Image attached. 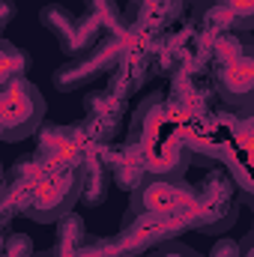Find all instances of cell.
I'll list each match as a JSON object with an SVG mask.
<instances>
[{
	"label": "cell",
	"instance_id": "obj_11",
	"mask_svg": "<svg viewBox=\"0 0 254 257\" xmlns=\"http://www.w3.org/2000/svg\"><path fill=\"white\" fill-rule=\"evenodd\" d=\"M0 75H3V81H9V78H21L27 69H30V54L27 51H18L9 39H3V45H0Z\"/></svg>",
	"mask_w": 254,
	"mask_h": 257
},
{
	"label": "cell",
	"instance_id": "obj_9",
	"mask_svg": "<svg viewBox=\"0 0 254 257\" xmlns=\"http://www.w3.org/2000/svg\"><path fill=\"white\" fill-rule=\"evenodd\" d=\"M81 171H84V197L81 200L90 203V206L102 203L105 200V192H108V174H105L102 162L93 159V156H87L84 165H81Z\"/></svg>",
	"mask_w": 254,
	"mask_h": 257
},
{
	"label": "cell",
	"instance_id": "obj_7",
	"mask_svg": "<svg viewBox=\"0 0 254 257\" xmlns=\"http://www.w3.org/2000/svg\"><path fill=\"white\" fill-rule=\"evenodd\" d=\"M215 90L218 96L233 108L254 105V54L236 60V63L215 66Z\"/></svg>",
	"mask_w": 254,
	"mask_h": 257
},
{
	"label": "cell",
	"instance_id": "obj_4",
	"mask_svg": "<svg viewBox=\"0 0 254 257\" xmlns=\"http://www.w3.org/2000/svg\"><path fill=\"white\" fill-rule=\"evenodd\" d=\"M45 120V99L42 93L21 75L9 78L0 87V138L3 141H24Z\"/></svg>",
	"mask_w": 254,
	"mask_h": 257
},
{
	"label": "cell",
	"instance_id": "obj_14",
	"mask_svg": "<svg viewBox=\"0 0 254 257\" xmlns=\"http://www.w3.org/2000/svg\"><path fill=\"white\" fill-rule=\"evenodd\" d=\"M150 257H200V254H194V251H191V248H186V245L168 242V245H162L156 254H150Z\"/></svg>",
	"mask_w": 254,
	"mask_h": 257
},
{
	"label": "cell",
	"instance_id": "obj_12",
	"mask_svg": "<svg viewBox=\"0 0 254 257\" xmlns=\"http://www.w3.org/2000/svg\"><path fill=\"white\" fill-rule=\"evenodd\" d=\"M84 6L96 15H105V18L117 21V0H84Z\"/></svg>",
	"mask_w": 254,
	"mask_h": 257
},
{
	"label": "cell",
	"instance_id": "obj_5",
	"mask_svg": "<svg viewBox=\"0 0 254 257\" xmlns=\"http://www.w3.org/2000/svg\"><path fill=\"white\" fill-rule=\"evenodd\" d=\"M197 203H200V218H197L200 233H221L239 215L233 180L224 171H212L203 180V186H197Z\"/></svg>",
	"mask_w": 254,
	"mask_h": 257
},
{
	"label": "cell",
	"instance_id": "obj_6",
	"mask_svg": "<svg viewBox=\"0 0 254 257\" xmlns=\"http://www.w3.org/2000/svg\"><path fill=\"white\" fill-rule=\"evenodd\" d=\"M123 60V45H120V36L117 33H108L90 54L84 57H75L66 66H60L54 72V87L60 93H69V90H78L84 84H90L96 75H105L111 66H117Z\"/></svg>",
	"mask_w": 254,
	"mask_h": 257
},
{
	"label": "cell",
	"instance_id": "obj_10",
	"mask_svg": "<svg viewBox=\"0 0 254 257\" xmlns=\"http://www.w3.org/2000/svg\"><path fill=\"white\" fill-rule=\"evenodd\" d=\"M84 221L78 215H66L60 218V227H57V257H75L84 245Z\"/></svg>",
	"mask_w": 254,
	"mask_h": 257
},
{
	"label": "cell",
	"instance_id": "obj_16",
	"mask_svg": "<svg viewBox=\"0 0 254 257\" xmlns=\"http://www.w3.org/2000/svg\"><path fill=\"white\" fill-rule=\"evenodd\" d=\"M9 18H12V3H9V0H3V27L9 24Z\"/></svg>",
	"mask_w": 254,
	"mask_h": 257
},
{
	"label": "cell",
	"instance_id": "obj_2",
	"mask_svg": "<svg viewBox=\"0 0 254 257\" xmlns=\"http://www.w3.org/2000/svg\"><path fill=\"white\" fill-rule=\"evenodd\" d=\"M84 197V171L78 168H48L39 171L27 189L24 215L36 221H57L72 212V206Z\"/></svg>",
	"mask_w": 254,
	"mask_h": 257
},
{
	"label": "cell",
	"instance_id": "obj_13",
	"mask_svg": "<svg viewBox=\"0 0 254 257\" xmlns=\"http://www.w3.org/2000/svg\"><path fill=\"white\" fill-rule=\"evenodd\" d=\"M6 257H30V239L27 236H9L6 239Z\"/></svg>",
	"mask_w": 254,
	"mask_h": 257
},
{
	"label": "cell",
	"instance_id": "obj_3",
	"mask_svg": "<svg viewBox=\"0 0 254 257\" xmlns=\"http://www.w3.org/2000/svg\"><path fill=\"white\" fill-rule=\"evenodd\" d=\"M39 21L57 36L60 48H63L72 60L90 54V51L102 42V33H117V21L105 18V15H96V12L72 15L66 6H60V3L42 6Z\"/></svg>",
	"mask_w": 254,
	"mask_h": 257
},
{
	"label": "cell",
	"instance_id": "obj_8",
	"mask_svg": "<svg viewBox=\"0 0 254 257\" xmlns=\"http://www.w3.org/2000/svg\"><path fill=\"white\" fill-rule=\"evenodd\" d=\"M141 159H144L147 177H180L189 165L191 153L177 138H162L159 144L141 150Z\"/></svg>",
	"mask_w": 254,
	"mask_h": 257
},
{
	"label": "cell",
	"instance_id": "obj_1",
	"mask_svg": "<svg viewBox=\"0 0 254 257\" xmlns=\"http://www.w3.org/2000/svg\"><path fill=\"white\" fill-rule=\"evenodd\" d=\"M135 218H189L197 227V189H191L183 177H144L132 192V206L126 212V221Z\"/></svg>",
	"mask_w": 254,
	"mask_h": 257
},
{
	"label": "cell",
	"instance_id": "obj_15",
	"mask_svg": "<svg viewBox=\"0 0 254 257\" xmlns=\"http://www.w3.org/2000/svg\"><path fill=\"white\" fill-rule=\"evenodd\" d=\"M212 257H239V245H233V242H221V245L212 251Z\"/></svg>",
	"mask_w": 254,
	"mask_h": 257
}]
</instances>
